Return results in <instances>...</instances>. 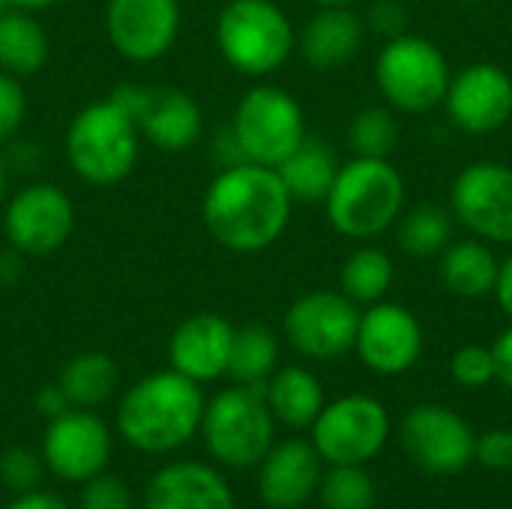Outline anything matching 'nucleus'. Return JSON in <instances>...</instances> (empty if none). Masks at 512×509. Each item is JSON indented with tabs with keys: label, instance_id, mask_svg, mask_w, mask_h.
<instances>
[{
	"label": "nucleus",
	"instance_id": "obj_1",
	"mask_svg": "<svg viewBox=\"0 0 512 509\" xmlns=\"http://www.w3.org/2000/svg\"><path fill=\"white\" fill-rule=\"evenodd\" d=\"M291 195L276 168L237 162L219 171L201 198L207 234L228 252H264L288 228Z\"/></svg>",
	"mask_w": 512,
	"mask_h": 509
},
{
	"label": "nucleus",
	"instance_id": "obj_2",
	"mask_svg": "<svg viewBox=\"0 0 512 509\" xmlns=\"http://www.w3.org/2000/svg\"><path fill=\"white\" fill-rule=\"evenodd\" d=\"M204 402L201 384L174 369L153 372L120 396L117 432L138 453H174L198 435Z\"/></svg>",
	"mask_w": 512,
	"mask_h": 509
},
{
	"label": "nucleus",
	"instance_id": "obj_3",
	"mask_svg": "<svg viewBox=\"0 0 512 509\" xmlns=\"http://www.w3.org/2000/svg\"><path fill=\"white\" fill-rule=\"evenodd\" d=\"M66 159L72 171L93 186L126 180L138 162L141 132L126 102L111 93L102 102L84 105L66 129Z\"/></svg>",
	"mask_w": 512,
	"mask_h": 509
},
{
	"label": "nucleus",
	"instance_id": "obj_4",
	"mask_svg": "<svg viewBox=\"0 0 512 509\" xmlns=\"http://www.w3.org/2000/svg\"><path fill=\"white\" fill-rule=\"evenodd\" d=\"M330 225L351 240H372L396 225L405 207V180L390 159L354 156L339 165L324 201Z\"/></svg>",
	"mask_w": 512,
	"mask_h": 509
},
{
	"label": "nucleus",
	"instance_id": "obj_5",
	"mask_svg": "<svg viewBox=\"0 0 512 509\" xmlns=\"http://www.w3.org/2000/svg\"><path fill=\"white\" fill-rule=\"evenodd\" d=\"M207 456L219 468L252 471L276 444V420L267 408L264 387L234 384L204 402L198 429Z\"/></svg>",
	"mask_w": 512,
	"mask_h": 509
},
{
	"label": "nucleus",
	"instance_id": "obj_6",
	"mask_svg": "<svg viewBox=\"0 0 512 509\" xmlns=\"http://www.w3.org/2000/svg\"><path fill=\"white\" fill-rule=\"evenodd\" d=\"M216 45L240 75H270L291 57L297 33L273 0H228L216 18Z\"/></svg>",
	"mask_w": 512,
	"mask_h": 509
},
{
	"label": "nucleus",
	"instance_id": "obj_7",
	"mask_svg": "<svg viewBox=\"0 0 512 509\" xmlns=\"http://www.w3.org/2000/svg\"><path fill=\"white\" fill-rule=\"evenodd\" d=\"M231 132L243 162L276 168L303 144L306 117L300 102L288 90L276 84H258L246 90L237 102Z\"/></svg>",
	"mask_w": 512,
	"mask_h": 509
},
{
	"label": "nucleus",
	"instance_id": "obj_8",
	"mask_svg": "<svg viewBox=\"0 0 512 509\" xmlns=\"http://www.w3.org/2000/svg\"><path fill=\"white\" fill-rule=\"evenodd\" d=\"M375 81L393 108L423 114L444 102L450 66L444 51L426 36L399 33L381 48L375 60Z\"/></svg>",
	"mask_w": 512,
	"mask_h": 509
},
{
	"label": "nucleus",
	"instance_id": "obj_9",
	"mask_svg": "<svg viewBox=\"0 0 512 509\" xmlns=\"http://www.w3.org/2000/svg\"><path fill=\"white\" fill-rule=\"evenodd\" d=\"M390 429V414L378 399L366 393H348L321 408L309 429V441L324 465H369L384 453Z\"/></svg>",
	"mask_w": 512,
	"mask_h": 509
},
{
	"label": "nucleus",
	"instance_id": "obj_10",
	"mask_svg": "<svg viewBox=\"0 0 512 509\" xmlns=\"http://www.w3.org/2000/svg\"><path fill=\"white\" fill-rule=\"evenodd\" d=\"M399 444L405 456L429 477H459L474 465L477 432L447 405H414L399 420Z\"/></svg>",
	"mask_w": 512,
	"mask_h": 509
},
{
	"label": "nucleus",
	"instance_id": "obj_11",
	"mask_svg": "<svg viewBox=\"0 0 512 509\" xmlns=\"http://www.w3.org/2000/svg\"><path fill=\"white\" fill-rule=\"evenodd\" d=\"M357 327L360 309L342 291H309L282 318L288 345L309 360H339L354 351Z\"/></svg>",
	"mask_w": 512,
	"mask_h": 509
},
{
	"label": "nucleus",
	"instance_id": "obj_12",
	"mask_svg": "<svg viewBox=\"0 0 512 509\" xmlns=\"http://www.w3.org/2000/svg\"><path fill=\"white\" fill-rule=\"evenodd\" d=\"M3 231L21 255H51L66 246L75 228L72 198L54 183H30L6 198Z\"/></svg>",
	"mask_w": 512,
	"mask_h": 509
},
{
	"label": "nucleus",
	"instance_id": "obj_13",
	"mask_svg": "<svg viewBox=\"0 0 512 509\" xmlns=\"http://www.w3.org/2000/svg\"><path fill=\"white\" fill-rule=\"evenodd\" d=\"M114 450L111 429L96 411L69 408L66 414L48 420L42 435V462L45 471L63 483H87L96 474L108 471Z\"/></svg>",
	"mask_w": 512,
	"mask_h": 509
},
{
	"label": "nucleus",
	"instance_id": "obj_14",
	"mask_svg": "<svg viewBox=\"0 0 512 509\" xmlns=\"http://www.w3.org/2000/svg\"><path fill=\"white\" fill-rule=\"evenodd\" d=\"M453 216L486 243H512V168L474 162L459 171L450 189Z\"/></svg>",
	"mask_w": 512,
	"mask_h": 509
},
{
	"label": "nucleus",
	"instance_id": "obj_15",
	"mask_svg": "<svg viewBox=\"0 0 512 509\" xmlns=\"http://www.w3.org/2000/svg\"><path fill=\"white\" fill-rule=\"evenodd\" d=\"M132 111L141 138L162 153H183L198 144L204 117L198 102L180 87H138L114 90Z\"/></svg>",
	"mask_w": 512,
	"mask_h": 509
},
{
	"label": "nucleus",
	"instance_id": "obj_16",
	"mask_svg": "<svg viewBox=\"0 0 512 509\" xmlns=\"http://www.w3.org/2000/svg\"><path fill=\"white\" fill-rule=\"evenodd\" d=\"M423 324L417 315L399 303H372L369 312H360L354 351L366 369L375 375H405L423 357Z\"/></svg>",
	"mask_w": 512,
	"mask_h": 509
},
{
	"label": "nucleus",
	"instance_id": "obj_17",
	"mask_svg": "<svg viewBox=\"0 0 512 509\" xmlns=\"http://www.w3.org/2000/svg\"><path fill=\"white\" fill-rule=\"evenodd\" d=\"M105 33L123 60L153 63L177 42L180 0H108Z\"/></svg>",
	"mask_w": 512,
	"mask_h": 509
},
{
	"label": "nucleus",
	"instance_id": "obj_18",
	"mask_svg": "<svg viewBox=\"0 0 512 509\" xmlns=\"http://www.w3.org/2000/svg\"><path fill=\"white\" fill-rule=\"evenodd\" d=\"M444 105L462 132H498L512 117V78L495 63H471L450 75Z\"/></svg>",
	"mask_w": 512,
	"mask_h": 509
},
{
	"label": "nucleus",
	"instance_id": "obj_19",
	"mask_svg": "<svg viewBox=\"0 0 512 509\" xmlns=\"http://www.w3.org/2000/svg\"><path fill=\"white\" fill-rule=\"evenodd\" d=\"M258 498L270 509H300L318 498V486L324 477V459L312 447V441L288 438L276 441L267 456L258 462Z\"/></svg>",
	"mask_w": 512,
	"mask_h": 509
},
{
	"label": "nucleus",
	"instance_id": "obj_20",
	"mask_svg": "<svg viewBox=\"0 0 512 509\" xmlns=\"http://www.w3.org/2000/svg\"><path fill=\"white\" fill-rule=\"evenodd\" d=\"M234 324L216 312L183 318L168 339V363L195 384H210L228 372Z\"/></svg>",
	"mask_w": 512,
	"mask_h": 509
},
{
	"label": "nucleus",
	"instance_id": "obj_21",
	"mask_svg": "<svg viewBox=\"0 0 512 509\" xmlns=\"http://www.w3.org/2000/svg\"><path fill=\"white\" fill-rule=\"evenodd\" d=\"M144 509H237V498L222 471L195 459H180L150 477Z\"/></svg>",
	"mask_w": 512,
	"mask_h": 509
},
{
	"label": "nucleus",
	"instance_id": "obj_22",
	"mask_svg": "<svg viewBox=\"0 0 512 509\" xmlns=\"http://www.w3.org/2000/svg\"><path fill=\"white\" fill-rule=\"evenodd\" d=\"M366 39V24L348 6H321L297 36L300 54L312 69H339L351 63Z\"/></svg>",
	"mask_w": 512,
	"mask_h": 509
},
{
	"label": "nucleus",
	"instance_id": "obj_23",
	"mask_svg": "<svg viewBox=\"0 0 512 509\" xmlns=\"http://www.w3.org/2000/svg\"><path fill=\"white\" fill-rule=\"evenodd\" d=\"M264 399L276 426L288 429H312L327 405L321 381L303 366H279L264 384Z\"/></svg>",
	"mask_w": 512,
	"mask_h": 509
},
{
	"label": "nucleus",
	"instance_id": "obj_24",
	"mask_svg": "<svg viewBox=\"0 0 512 509\" xmlns=\"http://www.w3.org/2000/svg\"><path fill=\"white\" fill-rule=\"evenodd\" d=\"M498 270H501V261L495 258L492 246L474 237V240L447 243V249L441 252L438 279L450 294L462 300H483L495 294Z\"/></svg>",
	"mask_w": 512,
	"mask_h": 509
},
{
	"label": "nucleus",
	"instance_id": "obj_25",
	"mask_svg": "<svg viewBox=\"0 0 512 509\" xmlns=\"http://www.w3.org/2000/svg\"><path fill=\"white\" fill-rule=\"evenodd\" d=\"M276 174L285 183L291 201L324 204L333 189V180L339 174V162L324 141L306 135L303 144L276 165Z\"/></svg>",
	"mask_w": 512,
	"mask_h": 509
},
{
	"label": "nucleus",
	"instance_id": "obj_26",
	"mask_svg": "<svg viewBox=\"0 0 512 509\" xmlns=\"http://www.w3.org/2000/svg\"><path fill=\"white\" fill-rule=\"evenodd\" d=\"M117 384H120V366L114 363V357L102 351L75 354L72 360L63 363L57 375V387L69 399V405L84 411L102 408L117 393Z\"/></svg>",
	"mask_w": 512,
	"mask_h": 509
},
{
	"label": "nucleus",
	"instance_id": "obj_27",
	"mask_svg": "<svg viewBox=\"0 0 512 509\" xmlns=\"http://www.w3.org/2000/svg\"><path fill=\"white\" fill-rule=\"evenodd\" d=\"M48 63V33L33 12L9 9L0 18V72L30 78Z\"/></svg>",
	"mask_w": 512,
	"mask_h": 509
},
{
	"label": "nucleus",
	"instance_id": "obj_28",
	"mask_svg": "<svg viewBox=\"0 0 512 509\" xmlns=\"http://www.w3.org/2000/svg\"><path fill=\"white\" fill-rule=\"evenodd\" d=\"M279 369V339L264 324L234 327L231 357H228V378L246 387H264L267 378Z\"/></svg>",
	"mask_w": 512,
	"mask_h": 509
},
{
	"label": "nucleus",
	"instance_id": "obj_29",
	"mask_svg": "<svg viewBox=\"0 0 512 509\" xmlns=\"http://www.w3.org/2000/svg\"><path fill=\"white\" fill-rule=\"evenodd\" d=\"M393 261L378 246H360L354 249L339 270V291L351 297L354 303H381L393 285Z\"/></svg>",
	"mask_w": 512,
	"mask_h": 509
},
{
	"label": "nucleus",
	"instance_id": "obj_30",
	"mask_svg": "<svg viewBox=\"0 0 512 509\" xmlns=\"http://www.w3.org/2000/svg\"><path fill=\"white\" fill-rule=\"evenodd\" d=\"M453 222L450 213L438 204H420L408 210L399 222V246L414 258L441 255L450 243Z\"/></svg>",
	"mask_w": 512,
	"mask_h": 509
},
{
	"label": "nucleus",
	"instance_id": "obj_31",
	"mask_svg": "<svg viewBox=\"0 0 512 509\" xmlns=\"http://www.w3.org/2000/svg\"><path fill=\"white\" fill-rule=\"evenodd\" d=\"M324 509H372L378 501V483L366 465H330L318 486Z\"/></svg>",
	"mask_w": 512,
	"mask_h": 509
},
{
	"label": "nucleus",
	"instance_id": "obj_32",
	"mask_svg": "<svg viewBox=\"0 0 512 509\" xmlns=\"http://www.w3.org/2000/svg\"><path fill=\"white\" fill-rule=\"evenodd\" d=\"M396 141H399V123L390 108H378V105L363 108L348 126V147L354 150V156L387 159L396 150Z\"/></svg>",
	"mask_w": 512,
	"mask_h": 509
},
{
	"label": "nucleus",
	"instance_id": "obj_33",
	"mask_svg": "<svg viewBox=\"0 0 512 509\" xmlns=\"http://www.w3.org/2000/svg\"><path fill=\"white\" fill-rule=\"evenodd\" d=\"M45 477V462L42 453H33L27 447H9L0 456V483L12 495H27L36 492Z\"/></svg>",
	"mask_w": 512,
	"mask_h": 509
},
{
	"label": "nucleus",
	"instance_id": "obj_34",
	"mask_svg": "<svg viewBox=\"0 0 512 509\" xmlns=\"http://www.w3.org/2000/svg\"><path fill=\"white\" fill-rule=\"evenodd\" d=\"M450 375L465 390H483L495 381V354L486 345H462L450 360Z\"/></svg>",
	"mask_w": 512,
	"mask_h": 509
},
{
	"label": "nucleus",
	"instance_id": "obj_35",
	"mask_svg": "<svg viewBox=\"0 0 512 509\" xmlns=\"http://www.w3.org/2000/svg\"><path fill=\"white\" fill-rule=\"evenodd\" d=\"M78 509H135V498L120 477L102 471L93 480L81 483Z\"/></svg>",
	"mask_w": 512,
	"mask_h": 509
},
{
	"label": "nucleus",
	"instance_id": "obj_36",
	"mask_svg": "<svg viewBox=\"0 0 512 509\" xmlns=\"http://www.w3.org/2000/svg\"><path fill=\"white\" fill-rule=\"evenodd\" d=\"M27 114V93L21 87V78L0 72V144L9 141Z\"/></svg>",
	"mask_w": 512,
	"mask_h": 509
},
{
	"label": "nucleus",
	"instance_id": "obj_37",
	"mask_svg": "<svg viewBox=\"0 0 512 509\" xmlns=\"http://www.w3.org/2000/svg\"><path fill=\"white\" fill-rule=\"evenodd\" d=\"M474 462L486 471H512V429H489L477 435Z\"/></svg>",
	"mask_w": 512,
	"mask_h": 509
},
{
	"label": "nucleus",
	"instance_id": "obj_38",
	"mask_svg": "<svg viewBox=\"0 0 512 509\" xmlns=\"http://www.w3.org/2000/svg\"><path fill=\"white\" fill-rule=\"evenodd\" d=\"M369 24L393 39L399 33H408V9L402 0H375L369 9Z\"/></svg>",
	"mask_w": 512,
	"mask_h": 509
},
{
	"label": "nucleus",
	"instance_id": "obj_39",
	"mask_svg": "<svg viewBox=\"0 0 512 509\" xmlns=\"http://www.w3.org/2000/svg\"><path fill=\"white\" fill-rule=\"evenodd\" d=\"M492 354H495V381H501L507 390H512V327H507L495 339Z\"/></svg>",
	"mask_w": 512,
	"mask_h": 509
},
{
	"label": "nucleus",
	"instance_id": "obj_40",
	"mask_svg": "<svg viewBox=\"0 0 512 509\" xmlns=\"http://www.w3.org/2000/svg\"><path fill=\"white\" fill-rule=\"evenodd\" d=\"M69 408H72V405H69V399L63 396V390L57 387V381L48 384V387H42V390L36 393V411H39V417H45V420H54V417L66 414Z\"/></svg>",
	"mask_w": 512,
	"mask_h": 509
},
{
	"label": "nucleus",
	"instance_id": "obj_41",
	"mask_svg": "<svg viewBox=\"0 0 512 509\" xmlns=\"http://www.w3.org/2000/svg\"><path fill=\"white\" fill-rule=\"evenodd\" d=\"M6 509H72L60 495L54 492H45V489H36V492H27V495H15Z\"/></svg>",
	"mask_w": 512,
	"mask_h": 509
},
{
	"label": "nucleus",
	"instance_id": "obj_42",
	"mask_svg": "<svg viewBox=\"0 0 512 509\" xmlns=\"http://www.w3.org/2000/svg\"><path fill=\"white\" fill-rule=\"evenodd\" d=\"M495 297H498V306L504 309V315L512 321V255L501 264V270H498Z\"/></svg>",
	"mask_w": 512,
	"mask_h": 509
},
{
	"label": "nucleus",
	"instance_id": "obj_43",
	"mask_svg": "<svg viewBox=\"0 0 512 509\" xmlns=\"http://www.w3.org/2000/svg\"><path fill=\"white\" fill-rule=\"evenodd\" d=\"M54 3H60V0H9L12 9H24V12H42Z\"/></svg>",
	"mask_w": 512,
	"mask_h": 509
},
{
	"label": "nucleus",
	"instance_id": "obj_44",
	"mask_svg": "<svg viewBox=\"0 0 512 509\" xmlns=\"http://www.w3.org/2000/svg\"><path fill=\"white\" fill-rule=\"evenodd\" d=\"M6 162H3V156H0V213H3V204H6Z\"/></svg>",
	"mask_w": 512,
	"mask_h": 509
},
{
	"label": "nucleus",
	"instance_id": "obj_45",
	"mask_svg": "<svg viewBox=\"0 0 512 509\" xmlns=\"http://www.w3.org/2000/svg\"><path fill=\"white\" fill-rule=\"evenodd\" d=\"M312 3H318V6H348L354 0H312Z\"/></svg>",
	"mask_w": 512,
	"mask_h": 509
},
{
	"label": "nucleus",
	"instance_id": "obj_46",
	"mask_svg": "<svg viewBox=\"0 0 512 509\" xmlns=\"http://www.w3.org/2000/svg\"><path fill=\"white\" fill-rule=\"evenodd\" d=\"M9 9H12V6H9V0H0V18H3V15H6Z\"/></svg>",
	"mask_w": 512,
	"mask_h": 509
},
{
	"label": "nucleus",
	"instance_id": "obj_47",
	"mask_svg": "<svg viewBox=\"0 0 512 509\" xmlns=\"http://www.w3.org/2000/svg\"><path fill=\"white\" fill-rule=\"evenodd\" d=\"M459 3H474V0H459Z\"/></svg>",
	"mask_w": 512,
	"mask_h": 509
}]
</instances>
